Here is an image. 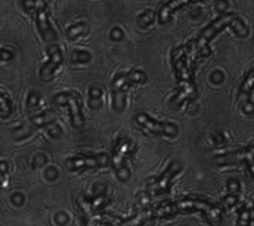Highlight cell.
Instances as JSON below:
<instances>
[{
    "mask_svg": "<svg viewBox=\"0 0 254 226\" xmlns=\"http://www.w3.org/2000/svg\"><path fill=\"white\" fill-rule=\"evenodd\" d=\"M89 58H91L89 53L84 51H74L73 54H72V62L73 63H87Z\"/></svg>",
    "mask_w": 254,
    "mask_h": 226,
    "instance_id": "e0dca14e",
    "label": "cell"
},
{
    "mask_svg": "<svg viewBox=\"0 0 254 226\" xmlns=\"http://www.w3.org/2000/svg\"><path fill=\"white\" fill-rule=\"evenodd\" d=\"M251 222H252V210L243 207L242 209L240 210L237 226H251Z\"/></svg>",
    "mask_w": 254,
    "mask_h": 226,
    "instance_id": "5bb4252c",
    "label": "cell"
},
{
    "mask_svg": "<svg viewBox=\"0 0 254 226\" xmlns=\"http://www.w3.org/2000/svg\"><path fill=\"white\" fill-rule=\"evenodd\" d=\"M228 192H230V194H233V195H237L238 192H240V182H238L237 180H231L228 181Z\"/></svg>",
    "mask_w": 254,
    "mask_h": 226,
    "instance_id": "d6986e66",
    "label": "cell"
},
{
    "mask_svg": "<svg viewBox=\"0 0 254 226\" xmlns=\"http://www.w3.org/2000/svg\"><path fill=\"white\" fill-rule=\"evenodd\" d=\"M180 171V165L176 162H173L168 167V170L163 173V175L159 176L158 178L154 180L153 183L149 184V192L154 195L161 194V193H165L166 190L170 187V182L174 178V176Z\"/></svg>",
    "mask_w": 254,
    "mask_h": 226,
    "instance_id": "30bf717a",
    "label": "cell"
},
{
    "mask_svg": "<svg viewBox=\"0 0 254 226\" xmlns=\"http://www.w3.org/2000/svg\"><path fill=\"white\" fill-rule=\"evenodd\" d=\"M47 54H49V61L44 64V67L40 71V78L42 81H51L55 76V72L60 68L62 64V52L59 46L51 45L47 47Z\"/></svg>",
    "mask_w": 254,
    "mask_h": 226,
    "instance_id": "9c48e42d",
    "label": "cell"
},
{
    "mask_svg": "<svg viewBox=\"0 0 254 226\" xmlns=\"http://www.w3.org/2000/svg\"><path fill=\"white\" fill-rule=\"evenodd\" d=\"M102 90L99 88H92L89 90V100H91L92 108H98V105L101 104L102 99Z\"/></svg>",
    "mask_w": 254,
    "mask_h": 226,
    "instance_id": "9a60e30c",
    "label": "cell"
},
{
    "mask_svg": "<svg viewBox=\"0 0 254 226\" xmlns=\"http://www.w3.org/2000/svg\"><path fill=\"white\" fill-rule=\"evenodd\" d=\"M67 167L71 171L82 170V168H102L108 165V156L101 155H78L68 158L66 161Z\"/></svg>",
    "mask_w": 254,
    "mask_h": 226,
    "instance_id": "52a82bcc",
    "label": "cell"
},
{
    "mask_svg": "<svg viewBox=\"0 0 254 226\" xmlns=\"http://www.w3.org/2000/svg\"><path fill=\"white\" fill-rule=\"evenodd\" d=\"M185 4H188V2L170 1V2H168V4H165L163 7H161L160 12H159V21H160L161 24H165V22H168L169 20H170L173 12L175 11L176 9H179V6H181V5H185Z\"/></svg>",
    "mask_w": 254,
    "mask_h": 226,
    "instance_id": "8fae6325",
    "label": "cell"
},
{
    "mask_svg": "<svg viewBox=\"0 0 254 226\" xmlns=\"http://www.w3.org/2000/svg\"><path fill=\"white\" fill-rule=\"evenodd\" d=\"M11 111V103L5 94L0 93V114L4 116L9 115Z\"/></svg>",
    "mask_w": 254,
    "mask_h": 226,
    "instance_id": "2e32d148",
    "label": "cell"
},
{
    "mask_svg": "<svg viewBox=\"0 0 254 226\" xmlns=\"http://www.w3.org/2000/svg\"><path fill=\"white\" fill-rule=\"evenodd\" d=\"M146 79V74L141 71L131 72L128 74H119L116 76L113 83H112V90H113V104L117 110L124 108L126 104V91L134 84L143 83Z\"/></svg>",
    "mask_w": 254,
    "mask_h": 226,
    "instance_id": "7a4b0ae2",
    "label": "cell"
},
{
    "mask_svg": "<svg viewBox=\"0 0 254 226\" xmlns=\"http://www.w3.org/2000/svg\"><path fill=\"white\" fill-rule=\"evenodd\" d=\"M135 148V145L129 138L121 137L117 141V145L112 151V155H113L112 163H113L114 171L121 181H127L129 178V171L126 167V162L133 155Z\"/></svg>",
    "mask_w": 254,
    "mask_h": 226,
    "instance_id": "277c9868",
    "label": "cell"
},
{
    "mask_svg": "<svg viewBox=\"0 0 254 226\" xmlns=\"http://www.w3.org/2000/svg\"><path fill=\"white\" fill-rule=\"evenodd\" d=\"M54 103L61 108H66L74 128H82L84 125V118L82 114L81 96L76 93H61L55 95Z\"/></svg>",
    "mask_w": 254,
    "mask_h": 226,
    "instance_id": "5b68a950",
    "label": "cell"
},
{
    "mask_svg": "<svg viewBox=\"0 0 254 226\" xmlns=\"http://www.w3.org/2000/svg\"><path fill=\"white\" fill-rule=\"evenodd\" d=\"M241 162L247 163L251 172L254 176V143L248 146V147L243 148V150L237 151V152L228 153V155H223L221 157L216 158V163L220 166L235 165V163Z\"/></svg>",
    "mask_w": 254,
    "mask_h": 226,
    "instance_id": "ba28073f",
    "label": "cell"
},
{
    "mask_svg": "<svg viewBox=\"0 0 254 226\" xmlns=\"http://www.w3.org/2000/svg\"><path fill=\"white\" fill-rule=\"evenodd\" d=\"M253 87H254V68L247 74V77H246L245 82H243L242 84V91H246V93H247V91H250Z\"/></svg>",
    "mask_w": 254,
    "mask_h": 226,
    "instance_id": "ac0fdd59",
    "label": "cell"
},
{
    "mask_svg": "<svg viewBox=\"0 0 254 226\" xmlns=\"http://www.w3.org/2000/svg\"><path fill=\"white\" fill-rule=\"evenodd\" d=\"M24 5L26 11L35 17L37 29L41 34L42 39L46 42H52L57 39L56 31L52 27L49 20V9L46 2L44 1H25Z\"/></svg>",
    "mask_w": 254,
    "mask_h": 226,
    "instance_id": "3957f363",
    "label": "cell"
},
{
    "mask_svg": "<svg viewBox=\"0 0 254 226\" xmlns=\"http://www.w3.org/2000/svg\"><path fill=\"white\" fill-rule=\"evenodd\" d=\"M227 26L232 27L233 31H235L240 37H246L248 35L247 26H246V24L240 19V17H237L233 14H223L221 15V16H218L212 24L208 25V26L201 32L197 41H196L197 48L206 49L208 42Z\"/></svg>",
    "mask_w": 254,
    "mask_h": 226,
    "instance_id": "6da1fadb",
    "label": "cell"
},
{
    "mask_svg": "<svg viewBox=\"0 0 254 226\" xmlns=\"http://www.w3.org/2000/svg\"><path fill=\"white\" fill-rule=\"evenodd\" d=\"M135 123L144 133L153 135H165L169 137H175L178 135V126L170 123H160L154 120L148 114H139L135 116Z\"/></svg>",
    "mask_w": 254,
    "mask_h": 226,
    "instance_id": "8992f818",
    "label": "cell"
},
{
    "mask_svg": "<svg viewBox=\"0 0 254 226\" xmlns=\"http://www.w3.org/2000/svg\"><path fill=\"white\" fill-rule=\"evenodd\" d=\"M56 118H55L54 111H47L44 115L36 116V118H32V123L36 126H51L55 123Z\"/></svg>",
    "mask_w": 254,
    "mask_h": 226,
    "instance_id": "7c38bea8",
    "label": "cell"
},
{
    "mask_svg": "<svg viewBox=\"0 0 254 226\" xmlns=\"http://www.w3.org/2000/svg\"><path fill=\"white\" fill-rule=\"evenodd\" d=\"M88 31V26H87L86 24H83V22H81V24H77V25H73V26L69 27L68 30H67V36H68V39L71 40H74L77 39V37H79L81 35H84L86 32Z\"/></svg>",
    "mask_w": 254,
    "mask_h": 226,
    "instance_id": "4fadbf2b",
    "label": "cell"
}]
</instances>
